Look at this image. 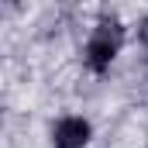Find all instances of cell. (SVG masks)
I'll use <instances>...</instances> for the list:
<instances>
[{
  "label": "cell",
  "instance_id": "1",
  "mask_svg": "<svg viewBox=\"0 0 148 148\" xmlns=\"http://www.w3.org/2000/svg\"><path fill=\"white\" fill-rule=\"evenodd\" d=\"M121 38H124V28H121L114 17H103V21L97 24V31H93L90 45H86V66H90L93 73H103L114 62V55H117V48H121Z\"/></svg>",
  "mask_w": 148,
  "mask_h": 148
},
{
  "label": "cell",
  "instance_id": "2",
  "mask_svg": "<svg viewBox=\"0 0 148 148\" xmlns=\"http://www.w3.org/2000/svg\"><path fill=\"white\" fill-rule=\"evenodd\" d=\"M52 138H55V148H83L90 141V124L83 117H66L55 124Z\"/></svg>",
  "mask_w": 148,
  "mask_h": 148
},
{
  "label": "cell",
  "instance_id": "3",
  "mask_svg": "<svg viewBox=\"0 0 148 148\" xmlns=\"http://www.w3.org/2000/svg\"><path fill=\"white\" fill-rule=\"evenodd\" d=\"M138 38H141V41H145V45H148V17H145V21H141V24H138Z\"/></svg>",
  "mask_w": 148,
  "mask_h": 148
}]
</instances>
